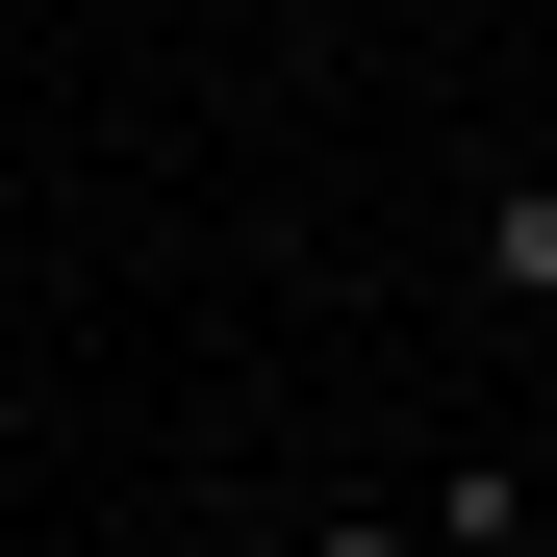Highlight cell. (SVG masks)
I'll list each match as a JSON object with an SVG mask.
<instances>
[{"label": "cell", "instance_id": "6da1fadb", "mask_svg": "<svg viewBox=\"0 0 557 557\" xmlns=\"http://www.w3.org/2000/svg\"><path fill=\"white\" fill-rule=\"evenodd\" d=\"M532 507H557L532 456H456V482H431V557H532Z\"/></svg>", "mask_w": 557, "mask_h": 557}, {"label": "cell", "instance_id": "7a4b0ae2", "mask_svg": "<svg viewBox=\"0 0 557 557\" xmlns=\"http://www.w3.org/2000/svg\"><path fill=\"white\" fill-rule=\"evenodd\" d=\"M482 305H557V177H507V203H482Z\"/></svg>", "mask_w": 557, "mask_h": 557}, {"label": "cell", "instance_id": "3957f363", "mask_svg": "<svg viewBox=\"0 0 557 557\" xmlns=\"http://www.w3.org/2000/svg\"><path fill=\"white\" fill-rule=\"evenodd\" d=\"M305 557H431V507H305Z\"/></svg>", "mask_w": 557, "mask_h": 557}]
</instances>
